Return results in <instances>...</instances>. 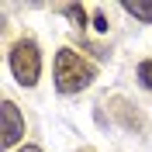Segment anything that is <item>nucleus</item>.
<instances>
[{"instance_id": "5", "label": "nucleus", "mask_w": 152, "mask_h": 152, "mask_svg": "<svg viewBox=\"0 0 152 152\" xmlns=\"http://www.w3.org/2000/svg\"><path fill=\"white\" fill-rule=\"evenodd\" d=\"M121 7L138 21H152V4H121Z\"/></svg>"}, {"instance_id": "7", "label": "nucleus", "mask_w": 152, "mask_h": 152, "mask_svg": "<svg viewBox=\"0 0 152 152\" xmlns=\"http://www.w3.org/2000/svg\"><path fill=\"white\" fill-rule=\"evenodd\" d=\"M94 28L97 31H107V18H104V14H94Z\"/></svg>"}, {"instance_id": "2", "label": "nucleus", "mask_w": 152, "mask_h": 152, "mask_svg": "<svg viewBox=\"0 0 152 152\" xmlns=\"http://www.w3.org/2000/svg\"><path fill=\"white\" fill-rule=\"evenodd\" d=\"M10 73H14V80L21 86L38 83V76H42V52H38V45L31 38L14 42V48H10Z\"/></svg>"}, {"instance_id": "8", "label": "nucleus", "mask_w": 152, "mask_h": 152, "mask_svg": "<svg viewBox=\"0 0 152 152\" xmlns=\"http://www.w3.org/2000/svg\"><path fill=\"white\" fill-rule=\"evenodd\" d=\"M18 152H42L38 145H24V149H18Z\"/></svg>"}, {"instance_id": "1", "label": "nucleus", "mask_w": 152, "mask_h": 152, "mask_svg": "<svg viewBox=\"0 0 152 152\" xmlns=\"http://www.w3.org/2000/svg\"><path fill=\"white\" fill-rule=\"evenodd\" d=\"M94 76L97 69L86 59H80V52H73V48L56 52V90L59 94H80L94 83Z\"/></svg>"}, {"instance_id": "4", "label": "nucleus", "mask_w": 152, "mask_h": 152, "mask_svg": "<svg viewBox=\"0 0 152 152\" xmlns=\"http://www.w3.org/2000/svg\"><path fill=\"white\" fill-rule=\"evenodd\" d=\"M62 14L73 21L76 28H83V24H86V7H83V4H66V7H62Z\"/></svg>"}, {"instance_id": "6", "label": "nucleus", "mask_w": 152, "mask_h": 152, "mask_svg": "<svg viewBox=\"0 0 152 152\" xmlns=\"http://www.w3.org/2000/svg\"><path fill=\"white\" fill-rule=\"evenodd\" d=\"M138 80H142V86H145V90H152V59L138 62Z\"/></svg>"}, {"instance_id": "3", "label": "nucleus", "mask_w": 152, "mask_h": 152, "mask_svg": "<svg viewBox=\"0 0 152 152\" xmlns=\"http://www.w3.org/2000/svg\"><path fill=\"white\" fill-rule=\"evenodd\" d=\"M0 121H4V149H14V145L24 138V118H21V111H18L14 100H4Z\"/></svg>"}]
</instances>
